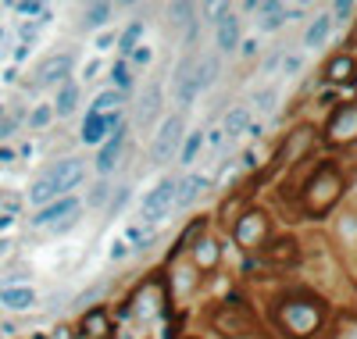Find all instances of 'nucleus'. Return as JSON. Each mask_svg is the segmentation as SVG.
I'll list each match as a JSON object with an SVG mask.
<instances>
[{
	"label": "nucleus",
	"mask_w": 357,
	"mask_h": 339,
	"mask_svg": "<svg viewBox=\"0 0 357 339\" xmlns=\"http://www.w3.org/2000/svg\"><path fill=\"white\" fill-rule=\"evenodd\" d=\"M193 68H197V57H186L183 65L175 68V75H172V93H175L178 107H193V100L200 97L197 82H193Z\"/></svg>",
	"instance_id": "nucleus-8"
},
{
	"label": "nucleus",
	"mask_w": 357,
	"mask_h": 339,
	"mask_svg": "<svg viewBox=\"0 0 357 339\" xmlns=\"http://www.w3.org/2000/svg\"><path fill=\"white\" fill-rule=\"evenodd\" d=\"M122 143H126V126H114V136H111V140L104 143L100 158H97V168H100V175H107V172L114 168L118 153H122Z\"/></svg>",
	"instance_id": "nucleus-18"
},
{
	"label": "nucleus",
	"mask_w": 357,
	"mask_h": 339,
	"mask_svg": "<svg viewBox=\"0 0 357 339\" xmlns=\"http://www.w3.org/2000/svg\"><path fill=\"white\" fill-rule=\"evenodd\" d=\"M50 118H54V107H50V104H40L33 114H29V129H43Z\"/></svg>",
	"instance_id": "nucleus-33"
},
{
	"label": "nucleus",
	"mask_w": 357,
	"mask_h": 339,
	"mask_svg": "<svg viewBox=\"0 0 357 339\" xmlns=\"http://www.w3.org/2000/svg\"><path fill=\"white\" fill-rule=\"evenodd\" d=\"M236 47H240V18L229 8H218V50L232 54Z\"/></svg>",
	"instance_id": "nucleus-13"
},
{
	"label": "nucleus",
	"mask_w": 357,
	"mask_h": 339,
	"mask_svg": "<svg viewBox=\"0 0 357 339\" xmlns=\"http://www.w3.org/2000/svg\"><path fill=\"white\" fill-rule=\"evenodd\" d=\"M57 193H54V182H50V175H43V179H36L33 182V190H29V204H47V200H54Z\"/></svg>",
	"instance_id": "nucleus-25"
},
{
	"label": "nucleus",
	"mask_w": 357,
	"mask_h": 339,
	"mask_svg": "<svg viewBox=\"0 0 357 339\" xmlns=\"http://www.w3.org/2000/svg\"><path fill=\"white\" fill-rule=\"evenodd\" d=\"M107 126H111V121H107L104 114H93V111H89L86 121H82V143H100L104 133H107Z\"/></svg>",
	"instance_id": "nucleus-22"
},
{
	"label": "nucleus",
	"mask_w": 357,
	"mask_h": 339,
	"mask_svg": "<svg viewBox=\"0 0 357 339\" xmlns=\"http://www.w3.org/2000/svg\"><path fill=\"white\" fill-rule=\"evenodd\" d=\"M247 126H250V111H247V107H232V111L225 114V133H229V136H240Z\"/></svg>",
	"instance_id": "nucleus-24"
},
{
	"label": "nucleus",
	"mask_w": 357,
	"mask_h": 339,
	"mask_svg": "<svg viewBox=\"0 0 357 339\" xmlns=\"http://www.w3.org/2000/svg\"><path fill=\"white\" fill-rule=\"evenodd\" d=\"M311 143H314V129H311V126L293 129V133H289V140H286V143H282V150H279L275 165H286V168H293V165L301 161V158H307Z\"/></svg>",
	"instance_id": "nucleus-9"
},
{
	"label": "nucleus",
	"mask_w": 357,
	"mask_h": 339,
	"mask_svg": "<svg viewBox=\"0 0 357 339\" xmlns=\"http://www.w3.org/2000/svg\"><path fill=\"white\" fill-rule=\"evenodd\" d=\"M111 82L118 86V93H122V89H129V86H132L129 68H126V65H114V68H111Z\"/></svg>",
	"instance_id": "nucleus-34"
},
{
	"label": "nucleus",
	"mask_w": 357,
	"mask_h": 339,
	"mask_svg": "<svg viewBox=\"0 0 357 339\" xmlns=\"http://www.w3.org/2000/svg\"><path fill=\"white\" fill-rule=\"evenodd\" d=\"M178 143H183V118L172 114V118L161 121V129H158V136H154V146H151V158H154L158 165H168V161L175 158Z\"/></svg>",
	"instance_id": "nucleus-4"
},
{
	"label": "nucleus",
	"mask_w": 357,
	"mask_h": 339,
	"mask_svg": "<svg viewBox=\"0 0 357 339\" xmlns=\"http://www.w3.org/2000/svg\"><path fill=\"white\" fill-rule=\"evenodd\" d=\"M79 211H82V204H79V200H72V197H65V200H57V204H47V207H40V214L33 218V225H54V229H68V225L79 218Z\"/></svg>",
	"instance_id": "nucleus-7"
},
{
	"label": "nucleus",
	"mask_w": 357,
	"mask_h": 339,
	"mask_svg": "<svg viewBox=\"0 0 357 339\" xmlns=\"http://www.w3.org/2000/svg\"><path fill=\"white\" fill-rule=\"evenodd\" d=\"M340 197H343V172L336 168V161H321L314 175L304 182V211L321 218L336 207Z\"/></svg>",
	"instance_id": "nucleus-2"
},
{
	"label": "nucleus",
	"mask_w": 357,
	"mask_h": 339,
	"mask_svg": "<svg viewBox=\"0 0 357 339\" xmlns=\"http://www.w3.org/2000/svg\"><path fill=\"white\" fill-rule=\"evenodd\" d=\"M275 97H279V89H264V93H257V111H272Z\"/></svg>",
	"instance_id": "nucleus-36"
},
{
	"label": "nucleus",
	"mask_w": 357,
	"mask_h": 339,
	"mask_svg": "<svg viewBox=\"0 0 357 339\" xmlns=\"http://www.w3.org/2000/svg\"><path fill=\"white\" fill-rule=\"evenodd\" d=\"M100 293H104V286H93V289H89V293H82V296H79V303H86V300H97Z\"/></svg>",
	"instance_id": "nucleus-44"
},
{
	"label": "nucleus",
	"mask_w": 357,
	"mask_h": 339,
	"mask_svg": "<svg viewBox=\"0 0 357 339\" xmlns=\"http://www.w3.org/2000/svg\"><path fill=\"white\" fill-rule=\"evenodd\" d=\"M8 225H11V218H8V214H0V232H4Z\"/></svg>",
	"instance_id": "nucleus-47"
},
{
	"label": "nucleus",
	"mask_w": 357,
	"mask_h": 339,
	"mask_svg": "<svg viewBox=\"0 0 357 339\" xmlns=\"http://www.w3.org/2000/svg\"><path fill=\"white\" fill-rule=\"evenodd\" d=\"M261 261L272 264V268H286V264H296L301 261V246H296V239L282 236V239H272L261 246Z\"/></svg>",
	"instance_id": "nucleus-10"
},
{
	"label": "nucleus",
	"mask_w": 357,
	"mask_h": 339,
	"mask_svg": "<svg viewBox=\"0 0 357 339\" xmlns=\"http://www.w3.org/2000/svg\"><path fill=\"white\" fill-rule=\"evenodd\" d=\"M329 79H333V82L354 79V57H336L333 65H329Z\"/></svg>",
	"instance_id": "nucleus-29"
},
{
	"label": "nucleus",
	"mask_w": 357,
	"mask_h": 339,
	"mask_svg": "<svg viewBox=\"0 0 357 339\" xmlns=\"http://www.w3.org/2000/svg\"><path fill=\"white\" fill-rule=\"evenodd\" d=\"M325 140H329L333 146H347V143L357 140V104H343L329 118V126H325Z\"/></svg>",
	"instance_id": "nucleus-5"
},
{
	"label": "nucleus",
	"mask_w": 357,
	"mask_h": 339,
	"mask_svg": "<svg viewBox=\"0 0 357 339\" xmlns=\"http://www.w3.org/2000/svg\"><path fill=\"white\" fill-rule=\"evenodd\" d=\"M211 329L225 339H243L257 332V318L243 300H222L211 311Z\"/></svg>",
	"instance_id": "nucleus-3"
},
{
	"label": "nucleus",
	"mask_w": 357,
	"mask_h": 339,
	"mask_svg": "<svg viewBox=\"0 0 357 339\" xmlns=\"http://www.w3.org/2000/svg\"><path fill=\"white\" fill-rule=\"evenodd\" d=\"M132 57L139 61V65H146V61H151V50H146V47H136V50H132Z\"/></svg>",
	"instance_id": "nucleus-43"
},
{
	"label": "nucleus",
	"mask_w": 357,
	"mask_h": 339,
	"mask_svg": "<svg viewBox=\"0 0 357 339\" xmlns=\"http://www.w3.org/2000/svg\"><path fill=\"white\" fill-rule=\"evenodd\" d=\"M197 264H200V268H215V264H218V246H215L211 239L197 243Z\"/></svg>",
	"instance_id": "nucleus-30"
},
{
	"label": "nucleus",
	"mask_w": 357,
	"mask_h": 339,
	"mask_svg": "<svg viewBox=\"0 0 357 339\" xmlns=\"http://www.w3.org/2000/svg\"><path fill=\"white\" fill-rule=\"evenodd\" d=\"M168 15H172L175 25H186V22H193V18H190V15H193V4H172Z\"/></svg>",
	"instance_id": "nucleus-35"
},
{
	"label": "nucleus",
	"mask_w": 357,
	"mask_h": 339,
	"mask_svg": "<svg viewBox=\"0 0 357 339\" xmlns=\"http://www.w3.org/2000/svg\"><path fill=\"white\" fill-rule=\"evenodd\" d=\"M172 204H175V182H172V179H161L158 186H154L151 193L143 197V207H139V214H143L146 222H161L165 214L172 211Z\"/></svg>",
	"instance_id": "nucleus-6"
},
{
	"label": "nucleus",
	"mask_w": 357,
	"mask_h": 339,
	"mask_svg": "<svg viewBox=\"0 0 357 339\" xmlns=\"http://www.w3.org/2000/svg\"><path fill=\"white\" fill-rule=\"evenodd\" d=\"M86 25L89 29H97V25H107L111 22V15H114V8L111 4H86Z\"/></svg>",
	"instance_id": "nucleus-26"
},
{
	"label": "nucleus",
	"mask_w": 357,
	"mask_h": 339,
	"mask_svg": "<svg viewBox=\"0 0 357 339\" xmlns=\"http://www.w3.org/2000/svg\"><path fill=\"white\" fill-rule=\"evenodd\" d=\"M104 197H107V182H97L93 193H89V204H104Z\"/></svg>",
	"instance_id": "nucleus-40"
},
{
	"label": "nucleus",
	"mask_w": 357,
	"mask_h": 339,
	"mask_svg": "<svg viewBox=\"0 0 357 339\" xmlns=\"http://www.w3.org/2000/svg\"><path fill=\"white\" fill-rule=\"evenodd\" d=\"M8 161H15V150L4 146V150H0V165H8Z\"/></svg>",
	"instance_id": "nucleus-46"
},
{
	"label": "nucleus",
	"mask_w": 357,
	"mask_h": 339,
	"mask_svg": "<svg viewBox=\"0 0 357 339\" xmlns=\"http://www.w3.org/2000/svg\"><path fill=\"white\" fill-rule=\"evenodd\" d=\"M139 36H143V22H132L126 33H122V40H118V50H122V54H132V50L139 47Z\"/></svg>",
	"instance_id": "nucleus-28"
},
{
	"label": "nucleus",
	"mask_w": 357,
	"mask_h": 339,
	"mask_svg": "<svg viewBox=\"0 0 357 339\" xmlns=\"http://www.w3.org/2000/svg\"><path fill=\"white\" fill-rule=\"evenodd\" d=\"M0 303H4L8 311H29V307L36 303V293L29 286H4L0 289Z\"/></svg>",
	"instance_id": "nucleus-17"
},
{
	"label": "nucleus",
	"mask_w": 357,
	"mask_h": 339,
	"mask_svg": "<svg viewBox=\"0 0 357 339\" xmlns=\"http://www.w3.org/2000/svg\"><path fill=\"white\" fill-rule=\"evenodd\" d=\"M257 25L264 29V33H272V29H279L286 22V8L282 4H257Z\"/></svg>",
	"instance_id": "nucleus-23"
},
{
	"label": "nucleus",
	"mask_w": 357,
	"mask_h": 339,
	"mask_svg": "<svg viewBox=\"0 0 357 339\" xmlns=\"http://www.w3.org/2000/svg\"><path fill=\"white\" fill-rule=\"evenodd\" d=\"M218 79V61L215 57H200L197 68H193V82H197V93H204L207 86Z\"/></svg>",
	"instance_id": "nucleus-20"
},
{
	"label": "nucleus",
	"mask_w": 357,
	"mask_h": 339,
	"mask_svg": "<svg viewBox=\"0 0 357 339\" xmlns=\"http://www.w3.org/2000/svg\"><path fill=\"white\" fill-rule=\"evenodd\" d=\"M333 11H336V18H340V22H347V18L354 15V4H350V0H340V4H336Z\"/></svg>",
	"instance_id": "nucleus-39"
},
{
	"label": "nucleus",
	"mask_w": 357,
	"mask_h": 339,
	"mask_svg": "<svg viewBox=\"0 0 357 339\" xmlns=\"http://www.w3.org/2000/svg\"><path fill=\"white\" fill-rule=\"evenodd\" d=\"M107 332V315L104 311H89L82 318V336H104Z\"/></svg>",
	"instance_id": "nucleus-27"
},
{
	"label": "nucleus",
	"mask_w": 357,
	"mask_h": 339,
	"mask_svg": "<svg viewBox=\"0 0 357 339\" xmlns=\"http://www.w3.org/2000/svg\"><path fill=\"white\" fill-rule=\"evenodd\" d=\"M47 175H50V182H54V193H68V190H75L79 182H82L86 168H82L79 158H68V161H57V168L47 172Z\"/></svg>",
	"instance_id": "nucleus-12"
},
{
	"label": "nucleus",
	"mask_w": 357,
	"mask_h": 339,
	"mask_svg": "<svg viewBox=\"0 0 357 339\" xmlns=\"http://www.w3.org/2000/svg\"><path fill=\"white\" fill-rule=\"evenodd\" d=\"M158 114H161V86H151L139 97V104H136V126L139 129H151Z\"/></svg>",
	"instance_id": "nucleus-15"
},
{
	"label": "nucleus",
	"mask_w": 357,
	"mask_h": 339,
	"mask_svg": "<svg viewBox=\"0 0 357 339\" xmlns=\"http://www.w3.org/2000/svg\"><path fill=\"white\" fill-rule=\"evenodd\" d=\"M114 104H122V93H118V89H107V93H100V97L93 100V114H104V111H111Z\"/></svg>",
	"instance_id": "nucleus-31"
},
{
	"label": "nucleus",
	"mask_w": 357,
	"mask_h": 339,
	"mask_svg": "<svg viewBox=\"0 0 357 339\" xmlns=\"http://www.w3.org/2000/svg\"><path fill=\"white\" fill-rule=\"evenodd\" d=\"M15 11H18V15H40L43 8H40V4H15Z\"/></svg>",
	"instance_id": "nucleus-42"
},
{
	"label": "nucleus",
	"mask_w": 357,
	"mask_h": 339,
	"mask_svg": "<svg viewBox=\"0 0 357 339\" xmlns=\"http://www.w3.org/2000/svg\"><path fill=\"white\" fill-rule=\"evenodd\" d=\"M204 190H207V175L190 172L183 182H175V207H190V204H193Z\"/></svg>",
	"instance_id": "nucleus-16"
},
{
	"label": "nucleus",
	"mask_w": 357,
	"mask_h": 339,
	"mask_svg": "<svg viewBox=\"0 0 357 339\" xmlns=\"http://www.w3.org/2000/svg\"><path fill=\"white\" fill-rule=\"evenodd\" d=\"M126 197H129V190L122 186V190H118V197H111V204H107V211H111V214H118V211H122V204H126Z\"/></svg>",
	"instance_id": "nucleus-38"
},
{
	"label": "nucleus",
	"mask_w": 357,
	"mask_h": 339,
	"mask_svg": "<svg viewBox=\"0 0 357 339\" xmlns=\"http://www.w3.org/2000/svg\"><path fill=\"white\" fill-rule=\"evenodd\" d=\"M200 146H204V133H193V136L186 140V146H183V165H193V161H197Z\"/></svg>",
	"instance_id": "nucleus-32"
},
{
	"label": "nucleus",
	"mask_w": 357,
	"mask_h": 339,
	"mask_svg": "<svg viewBox=\"0 0 357 339\" xmlns=\"http://www.w3.org/2000/svg\"><path fill=\"white\" fill-rule=\"evenodd\" d=\"M329 29H333V18L329 15H318L311 25H307V33H304V47H321L325 40H329Z\"/></svg>",
	"instance_id": "nucleus-19"
},
{
	"label": "nucleus",
	"mask_w": 357,
	"mask_h": 339,
	"mask_svg": "<svg viewBox=\"0 0 357 339\" xmlns=\"http://www.w3.org/2000/svg\"><path fill=\"white\" fill-rule=\"evenodd\" d=\"M264 232H268V218L261 211H247L243 218L236 222V243L240 246H261Z\"/></svg>",
	"instance_id": "nucleus-11"
},
{
	"label": "nucleus",
	"mask_w": 357,
	"mask_h": 339,
	"mask_svg": "<svg viewBox=\"0 0 357 339\" xmlns=\"http://www.w3.org/2000/svg\"><path fill=\"white\" fill-rule=\"evenodd\" d=\"M340 232H343L347 239H354V236H357V222H354V214H347V225H340Z\"/></svg>",
	"instance_id": "nucleus-41"
},
{
	"label": "nucleus",
	"mask_w": 357,
	"mask_h": 339,
	"mask_svg": "<svg viewBox=\"0 0 357 339\" xmlns=\"http://www.w3.org/2000/svg\"><path fill=\"white\" fill-rule=\"evenodd\" d=\"M279 65H282V75H296V72H301V57H296V54H282V61H279Z\"/></svg>",
	"instance_id": "nucleus-37"
},
{
	"label": "nucleus",
	"mask_w": 357,
	"mask_h": 339,
	"mask_svg": "<svg viewBox=\"0 0 357 339\" xmlns=\"http://www.w3.org/2000/svg\"><path fill=\"white\" fill-rule=\"evenodd\" d=\"M279 329L289 339H311L325 322V303L314 296H289L279 303Z\"/></svg>",
	"instance_id": "nucleus-1"
},
{
	"label": "nucleus",
	"mask_w": 357,
	"mask_h": 339,
	"mask_svg": "<svg viewBox=\"0 0 357 339\" xmlns=\"http://www.w3.org/2000/svg\"><path fill=\"white\" fill-rule=\"evenodd\" d=\"M79 104V86L75 82H61V89H57V100H54V114H72Z\"/></svg>",
	"instance_id": "nucleus-21"
},
{
	"label": "nucleus",
	"mask_w": 357,
	"mask_h": 339,
	"mask_svg": "<svg viewBox=\"0 0 357 339\" xmlns=\"http://www.w3.org/2000/svg\"><path fill=\"white\" fill-rule=\"evenodd\" d=\"M68 72H72V54H54L36 68V86H50L57 79H65Z\"/></svg>",
	"instance_id": "nucleus-14"
},
{
	"label": "nucleus",
	"mask_w": 357,
	"mask_h": 339,
	"mask_svg": "<svg viewBox=\"0 0 357 339\" xmlns=\"http://www.w3.org/2000/svg\"><path fill=\"white\" fill-rule=\"evenodd\" d=\"M118 257H126V243H114L111 246V261H118Z\"/></svg>",
	"instance_id": "nucleus-45"
}]
</instances>
